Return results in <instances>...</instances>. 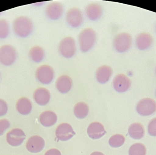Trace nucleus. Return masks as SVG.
Returning <instances> with one entry per match:
<instances>
[{"label": "nucleus", "instance_id": "obj_11", "mask_svg": "<svg viewBox=\"0 0 156 155\" xmlns=\"http://www.w3.org/2000/svg\"><path fill=\"white\" fill-rule=\"evenodd\" d=\"M76 133L72 126L69 124L64 123L59 124L56 130V135L58 140L61 141H67L70 140Z\"/></svg>", "mask_w": 156, "mask_h": 155}, {"label": "nucleus", "instance_id": "obj_23", "mask_svg": "<svg viewBox=\"0 0 156 155\" xmlns=\"http://www.w3.org/2000/svg\"><path fill=\"white\" fill-rule=\"evenodd\" d=\"M30 58L34 62L39 63L44 59L45 56L44 49L39 46L33 47L29 52Z\"/></svg>", "mask_w": 156, "mask_h": 155}, {"label": "nucleus", "instance_id": "obj_28", "mask_svg": "<svg viewBox=\"0 0 156 155\" xmlns=\"http://www.w3.org/2000/svg\"><path fill=\"white\" fill-rule=\"evenodd\" d=\"M10 123L7 119L0 120V136L3 134L4 132L9 128Z\"/></svg>", "mask_w": 156, "mask_h": 155}, {"label": "nucleus", "instance_id": "obj_20", "mask_svg": "<svg viewBox=\"0 0 156 155\" xmlns=\"http://www.w3.org/2000/svg\"><path fill=\"white\" fill-rule=\"evenodd\" d=\"M39 121L42 125L44 127H51L55 124L57 121V116L52 111H46L40 114Z\"/></svg>", "mask_w": 156, "mask_h": 155}, {"label": "nucleus", "instance_id": "obj_24", "mask_svg": "<svg viewBox=\"0 0 156 155\" xmlns=\"http://www.w3.org/2000/svg\"><path fill=\"white\" fill-rule=\"evenodd\" d=\"M89 109L88 105L85 103L81 102L78 103L74 108V113L75 116L80 119L85 118L89 113Z\"/></svg>", "mask_w": 156, "mask_h": 155}, {"label": "nucleus", "instance_id": "obj_22", "mask_svg": "<svg viewBox=\"0 0 156 155\" xmlns=\"http://www.w3.org/2000/svg\"><path fill=\"white\" fill-rule=\"evenodd\" d=\"M128 133L133 139L139 140L142 139L144 135V128L141 124L135 123L129 126Z\"/></svg>", "mask_w": 156, "mask_h": 155}, {"label": "nucleus", "instance_id": "obj_9", "mask_svg": "<svg viewBox=\"0 0 156 155\" xmlns=\"http://www.w3.org/2000/svg\"><path fill=\"white\" fill-rule=\"evenodd\" d=\"M132 85L130 79L124 74L116 75L113 80L114 88L118 92H124L129 90Z\"/></svg>", "mask_w": 156, "mask_h": 155}, {"label": "nucleus", "instance_id": "obj_15", "mask_svg": "<svg viewBox=\"0 0 156 155\" xmlns=\"http://www.w3.org/2000/svg\"><path fill=\"white\" fill-rule=\"evenodd\" d=\"M106 133V131L103 124L97 122L92 123L87 129L88 135L94 140L100 139Z\"/></svg>", "mask_w": 156, "mask_h": 155}, {"label": "nucleus", "instance_id": "obj_2", "mask_svg": "<svg viewBox=\"0 0 156 155\" xmlns=\"http://www.w3.org/2000/svg\"><path fill=\"white\" fill-rule=\"evenodd\" d=\"M96 40L95 31L91 28H86L80 33L79 43L80 49L83 52L89 51L93 46Z\"/></svg>", "mask_w": 156, "mask_h": 155}, {"label": "nucleus", "instance_id": "obj_13", "mask_svg": "<svg viewBox=\"0 0 156 155\" xmlns=\"http://www.w3.org/2000/svg\"><path fill=\"white\" fill-rule=\"evenodd\" d=\"M64 7L60 3L53 2L49 4L46 9L47 16L51 20L59 19L63 14Z\"/></svg>", "mask_w": 156, "mask_h": 155}, {"label": "nucleus", "instance_id": "obj_14", "mask_svg": "<svg viewBox=\"0 0 156 155\" xmlns=\"http://www.w3.org/2000/svg\"><path fill=\"white\" fill-rule=\"evenodd\" d=\"M153 37L150 34L146 32L140 33L136 38L135 43L136 47L140 50L148 49L153 43Z\"/></svg>", "mask_w": 156, "mask_h": 155}, {"label": "nucleus", "instance_id": "obj_27", "mask_svg": "<svg viewBox=\"0 0 156 155\" xmlns=\"http://www.w3.org/2000/svg\"><path fill=\"white\" fill-rule=\"evenodd\" d=\"M10 27L8 22L4 19H0V39H5L9 35Z\"/></svg>", "mask_w": 156, "mask_h": 155}, {"label": "nucleus", "instance_id": "obj_25", "mask_svg": "<svg viewBox=\"0 0 156 155\" xmlns=\"http://www.w3.org/2000/svg\"><path fill=\"white\" fill-rule=\"evenodd\" d=\"M147 149L145 146L142 143H136L130 147L129 155H146Z\"/></svg>", "mask_w": 156, "mask_h": 155}, {"label": "nucleus", "instance_id": "obj_21", "mask_svg": "<svg viewBox=\"0 0 156 155\" xmlns=\"http://www.w3.org/2000/svg\"><path fill=\"white\" fill-rule=\"evenodd\" d=\"M32 103L30 99L26 97H22L17 100L16 109L17 111L22 115L29 114L32 111Z\"/></svg>", "mask_w": 156, "mask_h": 155}, {"label": "nucleus", "instance_id": "obj_31", "mask_svg": "<svg viewBox=\"0 0 156 155\" xmlns=\"http://www.w3.org/2000/svg\"><path fill=\"white\" fill-rule=\"evenodd\" d=\"M44 155H62L61 152L56 149H52L48 151Z\"/></svg>", "mask_w": 156, "mask_h": 155}, {"label": "nucleus", "instance_id": "obj_1", "mask_svg": "<svg viewBox=\"0 0 156 155\" xmlns=\"http://www.w3.org/2000/svg\"><path fill=\"white\" fill-rule=\"evenodd\" d=\"M33 23L27 16H18L13 22L14 33L18 37L24 38L30 35L33 30Z\"/></svg>", "mask_w": 156, "mask_h": 155}, {"label": "nucleus", "instance_id": "obj_18", "mask_svg": "<svg viewBox=\"0 0 156 155\" xmlns=\"http://www.w3.org/2000/svg\"><path fill=\"white\" fill-rule=\"evenodd\" d=\"M73 85L72 79L67 75H62L57 80L56 87L62 93H66L71 89Z\"/></svg>", "mask_w": 156, "mask_h": 155}, {"label": "nucleus", "instance_id": "obj_12", "mask_svg": "<svg viewBox=\"0 0 156 155\" xmlns=\"http://www.w3.org/2000/svg\"><path fill=\"white\" fill-rule=\"evenodd\" d=\"M45 146V141L42 137L34 135L30 137L27 142L26 148L31 153H36L41 152Z\"/></svg>", "mask_w": 156, "mask_h": 155}, {"label": "nucleus", "instance_id": "obj_34", "mask_svg": "<svg viewBox=\"0 0 156 155\" xmlns=\"http://www.w3.org/2000/svg\"><path fill=\"white\" fill-rule=\"evenodd\" d=\"M0 77H1V76H0Z\"/></svg>", "mask_w": 156, "mask_h": 155}, {"label": "nucleus", "instance_id": "obj_4", "mask_svg": "<svg viewBox=\"0 0 156 155\" xmlns=\"http://www.w3.org/2000/svg\"><path fill=\"white\" fill-rule=\"evenodd\" d=\"M132 37L130 34L125 32L120 33L115 37L114 46L119 53L127 51L131 47Z\"/></svg>", "mask_w": 156, "mask_h": 155}, {"label": "nucleus", "instance_id": "obj_10", "mask_svg": "<svg viewBox=\"0 0 156 155\" xmlns=\"http://www.w3.org/2000/svg\"><path fill=\"white\" fill-rule=\"evenodd\" d=\"M66 19L69 26L73 27H78L82 24L83 16L79 8L73 7L68 11Z\"/></svg>", "mask_w": 156, "mask_h": 155}, {"label": "nucleus", "instance_id": "obj_6", "mask_svg": "<svg viewBox=\"0 0 156 155\" xmlns=\"http://www.w3.org/2000/svg\"><path fill=\"white\" fill-rule=\"evenodd\" d=\"M136 111L142 116H149L156 111V102L151 98H144L137 103Z\"/></svg>", "mask_w": 156, "mask_h": 155}, {"label": "nucleus", "instance_id": "obj_16", "mask_svg": "<svg viewBox=\"0 0 156 155\" xmlns=\"http://www.w3.org/2000/svg\"><path fill=\"white\" fill-rule=\"evenodd\" d=\"M34 100L38 105L44 106L49 102L50 93L47 89L39 88L35 90L33 95Z\"/></svg>", "mask_w": 156, "mask_h": 155}, {"label": "nucleus", "instance_id": "obj_5", "mask_svg": "<svg viewBox=\"0 0 156 155\" xmlns=\"http://www.w3.org/2000/svg\"><path fill=\"white\" fill-rule=\"evenodd\" d=\"M59 51L65 58H70L73 57L76 51V41L74 38L70 37L63 38L59 44Z\"/></svg>", "mask_w": 156, "mask_h": 155}, {"label": "nucleus", "instance_id": "obj_33", "mask_svg": "<svg viewBox=\"0 0 156 155\" xmlns=\"http://www.w3.org/2000/svg\"></svg>", "mask_w": 156, "mask_h": 155}, {"label": "nucleus", "instance_id": "obj_29", "mask_svg": "<svg viewBox=\"0 0 156 155\" xmlns=\"http://www.w3.org/2000/svg\"><path fill=\"white\" fill-rule=\"evenodd\" d=\"M148 133L151 136H156V118L151 120L148 126Z\"/></svg>", "mask_w": 156, "mask_h": 155}, {"label": "nucleus", "instance_id": "obj_19", "mask_svg": "<svg viewBox=\"0 0 156 155\" xmlns=\"http://www.w3.org/2000/svg\"><path fill=\"white\" fill-rule=\"evenodd\" d=\"M112 73V70L111 67L106 65L101 66L96 70V79L99 83H106L111 78Z\"/></svg>", "mask_w": 156, "mask_h": 155}, {"label": "nucleus", "instance_id": "obj_7", "mask_svg": "<svg viewBox=\"0 0 156 155\" xmlns=\"http://www.w3.org/2000/svg\"><path fill=\"white\" fill-rule=\"evenodd\" d=\"M35 76L40 83L48 84L53 81L55 77V72L50 66L44 65L37 68Z\"/></svg>", "mask_w": 156, "mask_h": 155}, {"label": "nucleus", "instance_id": "obj_8", "mask_svg": "<svg viewBox=\"0 0 156 155\" xmlns=\"http://www.w3.org/2000/svg\"><path fill=\"white\" fill-rule=\"evenodd\" d=\"M26 135L23 130L14 128L6 134V141L11 146H18L21 145L25 140Z\"/></svg>", "mask_w": 156, "mask_h": 155}, {"label": "nucleus", "instance_id": "obj_17", "mask_svg": "<svg viewBox=\"0 0 156 155\" xmlns=\"http://www.w3.org/2000/svg\"><path fill=\"white\" fill-rule=\"evenodd\" d=\"M103 13L101 6L96 3L90 4L85 8L86 16L91 21H96L101 18Z\"/></svg>", "mask_w": 156, "mask_h": 155}, {"label": "nucleus", "instance_id": "obj_32", "mask_svg": "<svg viewBox=\"0 0 156 155\" xmlns=\"http://www.w3.org/2000/svg\"><path fill=\"white\" fill-rule=\"evenodd\" d=\"M90 155H104L102 153L99 152H94Z\"/></svg>", "mask_w": 156, "mask_h": 155}, {"label": "nucleus", "instance_id": "obj_3", "mask_svg": "<svg viewBox=\"0 0 156 155\" xmlns=\"http://www.w3.org/2000/svg\"><path fill=\"white\" fill-rule=\"evenodd\" d=\"M17 53L14 47L10 45H4L0 47V64L4 66H12L15 62Z\"/></svg>", "mask_w": 156, "mask_h": 155}, {"label": "nucleus", "instance_id": "obj_30", "mask_svg": "<svg viewBox=\"0 0 156 155\" xmlns=\"http://www.w3.org/2000/svg\"><path fill=\"white\" fill-rule=\"evenodd\" d=\"M8 111V106L5 101L0 99V117L4 116Z\"/></svg>", "mask_w": 156, "mask_h": 155}, {"label": "nucleus", "instance_id": "obj_26", "mask_svg": "<svg viewBox=\"0 0 156 155\" xmlns=\"http://www.w3.org/2000/svg\"><path fill=\"white\" fill-rule=\"evenodd\" d=\"M125 142V138L121 134H116L113 135L109 139V144L111 147L117 148L121 147Z\"/></svg>", "mask_w": 156, "mask_h": 155}]
</instances>
